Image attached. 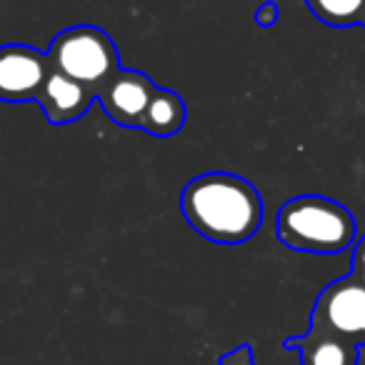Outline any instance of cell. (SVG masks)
<instances>
[{
	"label": "cell",
	"mask_w": 365,
	"mask_h": 365,
	"mask_svg": "<svg viewBox=\"0 0 365 365\" xmlns=\"http://www.w3.org/2000/svg\"><path fill=\"white\" fill-rule=\"evenodd\" d=\"M182 125H185V103H182V98L178 93L168 91V88H155L140 128L155 138H170Z\"/></svg>",
	"instance_id": "cell-9"
},
{
	"label": "cell",
	"mask_w": 365,
	"mask_h": 365,
	"mask_svg": "<svg viewBox=\"0 0 365 365\" xmlns=\"http://www.w3.org/2000/svg\"><path fill=\"white\" fill-rule=\"evenodd\" d=\"M283 348L298 353L300 365H358L360 355V348L355 343L315 328H308V333L303 335L288 338Z\"/></svg>",
	"instance_id": "cell-8"
},
{
	"label": "cell",
	"mask_w": 365,
	"mask_h": 365,
	"mask_svg": "<svg viewBox=\"0 0 365 365\" xmlns=\"http://www.w3.org/2000/svg\"><path fill=\"white\" fill-rule=\"evenodd\" d=\"M180 213L185 223L210 243H248L263 223L265 205L258 188L235 173H203L182 188Z\"/></svg>",
	"instance_id": "cell-1"
},
{
	"label": "cell",
	"mask_w": 365,
	"mask_h": 365,
	"mask_svg": "<svg viewBox=\"0 0 365 365\" xmlns=\"http://www.w3.org/2000/svg\"><path fill=\"white\" fill-rule=\"evenodd\" d=\"M350 275L365 285V235L360 240H355L353 245V270H350Z\"/></svg>",
	"instance_id": "cell-13"
},
{
	"label": "cell",
	"mask_w": 365,
	"mask_h": 365,
	"mask_svg": "<svg viewBox=\"0 0 365 365\" xmlns=\"http://www.w3.org/2000/svg\"><path fill=\"white\" fill-rule=\"evenodd\" d=\"M310 328L338 335L360 348V335L365 328V285L353 275L325 285L315 298Z\"/></svg>",
	"instance_id": "cell-4"
},
{
	"label": "cell",
	"mask_w": 365,
	"mask_h": 365,
	"mask_svg": "<svg viewBox=\"0 0 365 365\" xmlns=\"http://www.w3.org/2000/svg\"><path fill=\"white\" fill-rule=\"evenodd\" d=\"M218 365H258V363L253 360V348L248 343H243L230 350V353L220 355Z\"/></svg>",
	"instance_id": "cell-11"
},
{
	"label": "cell",
	"mask_w": 365,
	"mask_h": 365,
	"mask_svg": "<svg viewBox=\"0 0 365 365\" xmlns=\"http://www.w3.org/2000/svg\"><path fill=\"white\" fill-rule=\"evenodd\" d=\"M51 68L83 86L98 88L110 81L118 63V48L113 38L98 26H71L53 38L48 48Z\"/></svg>",
	"instance_id": "cell-3"
},
{
	"label": "cell",
	"mask_w": 365,
	"mask_h": 365,
	"mask_svg": "<svg viewBox=\"0 0 365 365\" xmlns=\"http://www.w3.org/2000/svg\"><path fill=\"white\" fill-rule=\"evenodd\" d=\"M48 53L21 43L0 46V101L28 103L38 101L48 76H51Z\"/></svg>",
	"instance_id": "cell-5"
},
{
	"label": "cell",
	"mask_w": 365,
	"mask_h": 365,
	"mask_svg": "<svg viewBox=\"0 0 365 365\" xmlns=\"http://www.w3.org/2000/svg\"><path fill=\"white\" fill-rule=\"evenodd\" d=\"M315 18L325 26L350 28L363 23L365 0H305Z\"/></svg>",
	"instance_id": "cell-10"
},
{
	"label": "cell",
	"mask_w": 365,
	"mask_h": 365,
	"mask_svg": "<svg viewBox=\"0 0 365 365\" xmlns=\"http://www.w3.org/2000/svg\"><path fill=\"white\" fill-rule=\"evenodd\" d=\"M363 26H365V13H363Z\"/></svg>",
	"instance_id": "cell-14"
},
{
	"label": "cell",
	"mask_w": 365,
	"mask_h": 365,
	"mask_svg": "<svg viewBox=\"0 0 365 365\" xmlns=\"http://www.w3.org/2000/svg\"><path fill=\"white\" fill-rule=\"evenodd\" d=\"M280 18V11L278 6H275L273 0H265L263 6H258V11H255V23H258L260 28H270L275 26Z\"/></svg>",
	"instance_id": "cell-12"
},
{
	"label": "cell",
	"mask_w": 365,
	"mask_h": 365,
	"mask_svg": "<svg viewBox=\"0 0 365 365\" xmlns=\"http://www.w3.org/2000/svg\"><path fill=\"white\" fill-rule=\"evenodd\" d=\"M275 235L290 250L338 255L358 240L355 218L343 203L325 195H295L275 213Z\"/></svg>",
	"instance_id": "cell-2"
},
{
	"label": "cell",
	"mask_w": 365,
	"mask_h": 365,
	"mask_svg": "<svg viewBox=\"0 0 365 365\" xmlns=\"http://www.w3.org/2000/svg\"><path fill=\"white\" fill-rule=\"evenodd\" d=\"M96 96L98 91H93V88L83 86V83L73 81V78L63 76L58 71H51L36 103L43 108L48 123L66 125V123H73L86 115L88 108L96 101Z\"/></svg>",
	"instance_id": "cell-7"
},
{
	"label": "cell",
	"mask_w": 365,
	"mask_h": 365,
	"mask_svg": "<svg viewBox=\"0 0 365 365\" xmlns=\"http://www.w3.org/2000/svg\"><path fill=\"white\" fill-rule=\"evenodd\" d=\"M155 93L153 81L140 71L120 68L110 76V81L98 88L96 101L103 106L110 120L123 128H140L150 98Z\"/></svg>",
	"instance_id": "cell-6"
}]
</instances>
